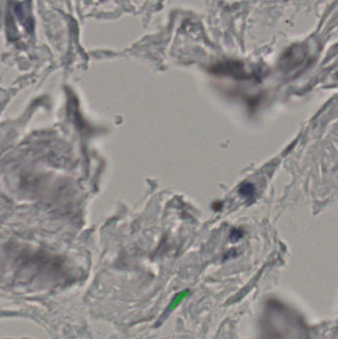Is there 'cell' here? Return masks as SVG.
<instances>
[{"mask_svg":"<svg viewBox=\"0 0 338 339\" xmlns=\"http://www.w3.org/2000/svg\"><path fill=\"white\" fill-rule=\"evenodd\" d=\"M255 192V187L252 183L245 182L243 185H241L239 188V194L244 196V197H251Z\"/></svg>","mask_w":338,"mask_h":339,"instance_id":"cell-1","label":"cell"}]
</instances>
